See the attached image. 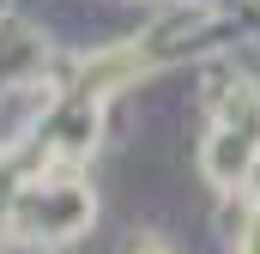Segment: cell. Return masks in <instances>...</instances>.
<instances>
[{
	"label": "cell",
	"mask_w": 260,
	"mask_h": 254,
	"mask_svg": "<svg viewBox=\"0 0 260 254\" xmlns=\"http://www.w3.org/2000/svg\"><path fill=\"white\" fill-rule=\"evenodd\" d=\"M145 254H164V248H145Z\"/></svg>",
	"instance_id": "cell-1"
}]
</instances>
